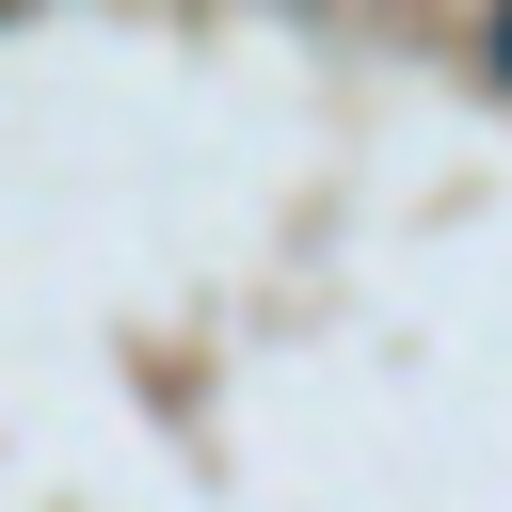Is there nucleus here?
Segmentation results:
<instances>
[{
	"label": "nucleus",
	"instance_id": "1",
	"mask_svg": "<svg viewBox=\"0 0 512 512\" xmlns=\"http://www.w3.org/2000/svg\"><path fill=\"white\" fill-rule=\"evenodd\" d=\"M496 64H512V16H496Z\"/></svg>",
	"mask_w": 512,
	"mask_h": 512
}]
</instances>
